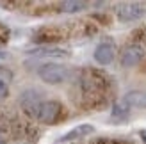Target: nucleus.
Returning a JSON list of instances; mask_svg holds the SVG:
<instances>
[{"label": "nucleus", "mask_w": 146, "mask_h": 144, "mask_svg": "<svg viewBox=\"0 0 146 144\" xmlns=\"http://www.w3.org/2000/svg\"><path fill=\"white\" fill-rule=\"evenodd\" d=\"M38 75L46 84H61L68 78V69L64 66H61V64L48 62V64H43L38 69Z\"/></svg>", "instance_id": "nucleus-1"}, {"label": "nucleus", "mask_w": 146, "mask_h": 144, "mask_svg": "<svg viewBox=\"0 0 146 144\" xmlns=\"http://www.w3.org/2000/svg\"><path fill=\"white\" fill-rule=\"evenodd\" d=\"M61 110H62V107H61L59 102H43L36 118L45 125H54L55 121L59 119Z\"/></svg>", "instance_id": "nucleus-2"}, {"label": "nucleus", "mask_w": 146, "mask_h": 144, "mask_svg": "<svg viewBox=\"0 0 146 144\" xmlns=\"http://www.w3.org/2000/svg\"><path fill=\"white\" fill-rule=\"evenodd\" d=\"M20 103L25 109L27 114H31V116H38V110H39V107L43 103L39 91H36V89L23 91V92H21V96H20Z\"/></svg>", "instance_id": "nucleus-3"}, {"label": "nucleus", "mask_w": 146, "mask_h": 144, "mask_svg": "<svg viewBox=\"0 0 146 144\" xmlns=\"http://www.w3.org/2000/svg\"><path fill=\"white\" fill-rule=\"evenodd\" d=\"M144 14V7L139 4H132V2H125L118 7V18L121 21H134L137 18H141Z\"/></svg>", "instance_id": "nucleus-4"}, {"label": "nucleus", "mask_w": 146, "mask_h": 144, "mask_svg": "<svg viewBox=\"0 0 146 144\" xmlns=\"http://www.w3.org/2000/svg\"><path fill=\"white\" fill-rule=\"evenodd\" d=\"M91 133H94L93 125H78L75 128H71L70 132H66L64 135H61V137L55 141V144L70 142V141H75V139H80V137H87V135H91Z\"/></svg>", "instance_id": "nucleus-5"}, {"label": "nucleus", "mask_w": 146, "mask_h": 144, "mask_svg": "<svg viewBox=\"0 0 146 144\" xmlns=\"http://www.w3.org/2000/svg\"><path fill=\"white\" fill-rule=\"evenodd\" d=\"M94 61L98 64H111L114 61L116 55V48L112 43H100V45L94 48Z\"/></svg>", "instance_id": "nucleus-6"}, {"label": "nucleus", "mask_w": 146, "mask_h": 144, "mask_svg": "<svg viewBox=\"0 0 146 144\" xmlns=\"http://www.w3.org/2000/svg\"><path fill=\"white\" fill-rule=\"evenodd\" d=\"M141 59H143V48L128 46L125 52H123V55H121V64L125 68H132L137 62H141Z\"/></svg>", "instance_id": "nucleus-7"}, {"label": "nucleus", "mask_w": 146, "mask_h": 144, "mask_svg": "<svg viewBox=\"0 0 146 144\" xmlns=\"http://www.w3.org/2000/svg\"><path fill=\"white\" fill-rule=\"evenodd\" d=\"M123 103L127 107H137V109H146V91H130L123 98Z\"/></svg>", "instance_id": "nucleus-8"}, {"label": "nucleus", "mask_w": 146, "mask_h": 144, "mask_svg": "<svg viewBox=\"0 0 146 144\" xmlns=\"http://www.w3.org/2000/svg\"><path fill=\"white\" fill-rule=\"evenodd\" d=\"M13 80V71L0 66V100L9 94V84Z\"/></svg>", "instance_id": "nucleus-9"}, {"label": "nucleus", "mask_w": 146, "mask_h": 144, "mask_svg": "<svg viewBox=\"0 0 146 144\" xmlns=\"http://www.w3.org/2000/svg\"><path fill=\"white\" fill-rule=\"evenodd\" d=\"M29 54L36 57H55V59L68 57V52L61 48H38V50H29Z\"/></svg>", "instance_id": "nucleus-10"}, {"label": "nucleus", "mask_w": 146, "mask_h": 144, "mask_svg": "<svg viewBox=\"0 0 146 144\" xmlns=\"http://www.w3.org/2000/svg\"><path fill=\"white\" fill-rule=\"evenodd\" d=\"M86 7V2H77V0H68L61 4V11L64 13H78Z\"/></svg>", "instance_id": "nucleus-11"}, {"label": "nucleus", "mask_w": 146, "mask_h": 144, "mask_svg": "<svg viewBox=\"0 0 146 144\" xmlns=\"http://www.w3.org/2000/svg\"><path fill=\"white\" fill-rule=\"evenodd\" d=\"M139 135H141L143 142H146V130H141V132H139Z\"/></svg>", "instance_id": "nucleus-12"}, {"label": "nucleus", "mask_w": 146, "mask_h": 144, "mask_svg": "<svg viewBox=\"0 0 146 144\" xmlns=\"http://www.w3.org/2000/svg\"><path fill=\"white\" fill-rule=\"evenodd\" d=\"M5 141H4V137H2V133H0V144H4Z\"/></svg>", "instance_id": "nucleus-13"}, {"label": "nucleus", "mask_w": 146, "mask_h": 144, "mask_svg": "<svg viewBox=\"0 0 146 144\" xmlns=\"http://www.w3.org/2000/svg\"><path fill=\"white\" fill-rule=\"evenodd\" d=\"M0 57H4V54H0Z\"/></svg>", "instance_id": "nucleus-14"}]
</instances>
